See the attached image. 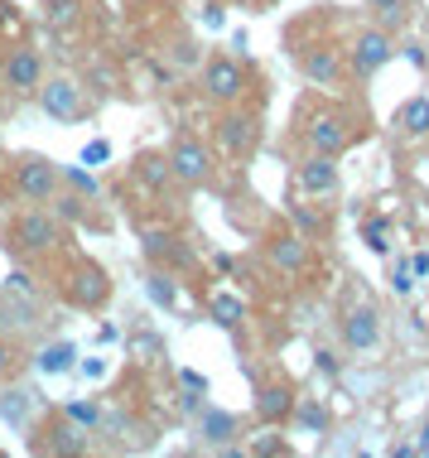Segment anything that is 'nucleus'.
I'll use <instances>...</instances> for the list:
<instances>
[{"label": "nucleus", "mask_w": 429, "mask_h": 458, "mask_svg": "<svg viewBox=\"0 0 429 458\" xmlns=\"http://www.w3.org/2000/svg\"><path fill=\"white\" fill-rule=\"evenodd\" d=\"M58 242H63V222H58V213L54 208H34V203H24L20 213L5 222V232H0V246H5L10 256H20V261L48 256Z\"/></svg>", "instance_id": "1"}, {"label": "nucleus", "mask_w": 429, "mask_h": 458, "mask_svg": "<svg viewBox=\"0 0 429 458\" xmlns=\"http://www.w3.org/2000/svg\"><path fill=\"white\" fill-rule=\"evenodd\" d=\"M396 54H400L396 34H386L382 24H362V30H352V39H348V54H342V64H348V78L372 82L376 72H382V68H386Z\"/></svg>", "instance_id": "2"}, {"label": "nucleus", "mask_w": 429, "mask_h": 458, "mask_svg": "<svg viewBox=\"0 0 429 458\" xmlns=\"http://www.w3.org/2000/svg\"><path fill=\"white\" fill-rule=\"evenodd\" d=\"M294 193L309 198V203H338L342 198V169H338V155H318L309 150L294 165Z\"/></svg>", "instance_id": "3"}, {"label": "nucleus", "mask_w": 429, "mask_h": 458, "mask_svg": "<svg viewBox=\"0 0 429 458\" xmlns=\"http://www.w3.org/2000/svg\"><path fill=\"white\" fill-rule=\"evenodd\" d=\"M34 102L48 121H58V126H72V121L88 116V97H82V82L68 78V72H44L39 92H34Z\"/></svg>", "instance_id": "4"}, {"label": "nucleus", "mask_w": 429, "mask_h": 458, "mask_svg": "<svg viewBox=\"0 0 429 458\" xmlns=\"http://www.w3.org/2000/svg\"><path fill=\"white\" fill-rule=\"evenodd\" d=\"M15 193L20 203H34V208H48L58 193H63V174L48 155H20L15 159Z\"/></svg>", "instance_id": "5"}, {"label": "nucleus", "mask_w": 429, "mask_h": 458, "mask_svg": "<svg viewBox=\"0 0 429 458\" xmlns=\"http://www.w3.org/2000/svg\"><path fill=\"white\" fill-rule=\"evenodd\" d=\"M169 179L179 183V189H207L213 183V150L198 140V135H174V145H169Z\"/></svg>", "instance_id": "6"}, {"label": "nucleus", "mask_w": 429, "mask_h": 458, "mask_svg": "<svg viewBox=\"0 0 429 458\" xmlns=\"http://www.w3.org/2000/svg\"><path fill=\"white\" fill-rule=\"evenodd\" d=\"M203 97L213 106H237L247 97V64L231 54H213L203 64Z\"/></svg>", "instance_id": "7"}, {"label": "nucleus", "mask_w": 429, "mask_h": 458, "mask_svg": "<svg viewBox=\"0 0 429 458\" xmlns=\"http://www.w3.org/2000/svg\"><path fill=\"white\" fill-rule=\"evenodd\" d=\"M44 54L34 44H10L5 48V58H0V82H5L15 97H34L39 92V82H44Z\"/></svg>", "instance_id": "8"}, {"label": "nucleus", "mask_w": 429, "mask_h": 458, "mask_svg": "<svg viewBox=\"0 0 429 458\" xmlns=\"http://www.w3.org/2000/svg\"><path fill=\"white\" fill-rule=\"evenodd\" d=\"M352 140H362V131H352V121L342 111H314L304 116V145L318 155H342Z\"/></svg>", "instance_id": "9"}, {"label": "nucleus", "mask_w": 429, "mask_h": 458, "mask_svg": "<svg viewBox=\"0 0 429 458\" xmlns=\"http://www.w3.org/2000/svg\"><path fill=\"white\" fill-rule=\"evenodd\" d=\"M63 294H68L72 309H102L106 300H112V280H106V270L97 266V261H88V256H82V261L68 266Z\"/></svg>", "instance_id": "10"}, {"label": "nucleus", "mask_w": 429, "mask_h": 458, "mask_svg": "<svg viewBox=\"0 0 429 458\" xmlns=\"http://www.w3.org/2000/svg\"><path fill=\"white\" fill-rule=\"evenodd\" d=\"M0 333H10L15 343L39 338V333H44V300H39V294L0 290Z\"/></svg>", "instance_id": "11"}, {"label": "nucleus", "mask_w": 429, "mask_h": 458, "mask_svg": "<svg viewBox=\"0 0 429 458\" xmlns=\"http://www.w3.org/2000/svg\"><path fill=\"white\" fill-rule=\"evenodd\" d=\"M198 444L203 449H217V454H231L241 449V415L223 411V405H198Z\"/></svg>", "instance_id": "12"}, {"label": "nucleus", "mask_w": 429, "mask_h": 458, "mask_svg": "<svg viewBox=\"0 0 429 458\" xmlns=\"http://www.w3.org/2000/svg\"><path fill=\"white\" fill-rule=\"evenodd\" d=\"M342 348L348 352H376L382 348V314H376V304H348V314H342Z\"/></svg>", "instance_id": "13"}, {"label": "nucleus", "mask_w": 429, "mask_h": 458, "mask_svg": "<svg viewBox=\"0 0 429 458\" xmlns=\"http://www.w3.org/2000/svg\"><path fill=\"white\" fill-rule=\"evenodd\" d=\"M294 401H299V391L290 386V381H261L251 395V415L261 420V425H290V411H294Z\"/></svg>", "instance_id": "14"}, {"label": "nucleus", "mask_w": 429, "mask_h": 458, "mask_svg": "<svg viewBox=\"0 0 429 458\" xmlns=\"http://www.w3.org/2000/svg\"><path fill=\"white\" fill-rule=\"evenodd\" d=\"M265 261H271L280 276H304L314 261V242L299 237V232H280V237L265 242Z\"/></svg>", "instance_id": "15"}, {"label": "nucleus", "mask_w": 429, "mask_h": 458, "mask_svg": "<svg viewBox=\"0 0 429 458\" xmlns=\"http://www.w3.org/2000/svg\"><path fill=\"white\" fill-rule=\"evenodd\" d=\"M299 72L304 82H314V88H342V78H348V64H342V48H304L299 54Z\"/></svg>", "instance_id": "16"}, {"label": "nucleus", "mask_w": 429, "mask_h": 458, "mask_svg": "<svg viewBox=\"0 0 429 458\" xmlns=\"http://www.w3.org/2000/svg\"><path fill=\"white\" fill-rule=\"evenodd\" d=\"M256 145V116H247V111H223V121H217V150H223L227 159H247Z\"/></svg>", "instance_id": "17"}, {"label": "nucleus", "mask_w": 429, "mask_h": 458, "mask_svg": "<svg viewBox=\"0 0 429 458\" xmlns=\"http://www.w3.org/2000/svg\"><path fill=\"white\" fill-rule=\"evenodd\" d=\"M44 435L48 439H34V449H39V454H88L92 449V435H88V429H78L68 415L48 420Z\"/></svg>", "instance_id": "18"}, {"label": "nucleus", "mask_w": 429, "mask_h": 458, "mask_svg": "<svg viewBox=\"0 0 429 458\" xmlns=\"http://www.w3.org/2000/svg\"><path fill=\"white\" fill-rule=\"evenodd\" d=\"M140 242H145V261L159 266V270H183V266L193 261L189 246H183V242L174 237V232H145Z\"/></svg>", "instance_id": "19"}, {"label": "nucleus", "mask_w": 429, "mask_h": 458, "mask_svg": "<svg viewBox=\"0 0 429 458\" xmlns=\"http://www.w3.org/2000/svg\"><path fill=\"white\" fill-rule=\"evenodd\" d=\"M391 126L406 135V140H425V135H429V97L425 92L406 97V102L396 106V116H391Z\"/></svg>", "instance_id": "20"}, {"label": "nucleus", "mask_w": 429, "mask_h": 458, "mask_svg": "<svg viewBox=\"0 0 429 458\" xmlns=\"http://www.w3.org/2000/svg\"><path fill=\"white\" fill-rule=\"evenodd\" d=\"M34 411H39V395H34L29 386H5L0 391V420L15 429H29Z\"/></svg>", "instance_id": "21"}, {"label": "nucleus", "mask_w": 429, "mask_h": 458, "mask_svg": "<svg viewBox=\"0 0 429 458\" xmlns=\"http://www.w3.org/2000/svg\"><path fill=\"white\" fill-rule=\"evenodd\" d=\"M366 10H372V24H382L386 34H406L410 30V10H415V0H366Z\"/></svg>", "instance_id": "22"}, {"label": "nucleus", "mask_w": 429, "mask_h": 458, "mask_svg": "<svg viewBox=\"0 0 429 458\" xmlns=\"http://www.w3.org/2000/svg\"><path fill=\"white\" fill-rule=\"evenodd\" d=\"M82 10H88L82 0H44L39 15H44V24H48L54 34H72V30L82 24Z\"/></svg>", "instance_id": "23"}, {"label": "nucleus", "mask_w": 429, "mask_h": 458, "mask_svg": "<svg viewBox=\"0 0 429 458\" xmlns=\"http://www.w3.org/2000/svg\"><path fill=\"white\" fill-rule=\"evenodd\" d=\"M290 420H294V429H304V435H328V425H333V420H328V405H318L314 395H299Z\"/></svg>", "instance_id": "24"}, {"label": "nucleus", "mask_w": 429, "mask_h": 458, "mask_svg": "<svg viewBox=\"0 0 429 458\" xmlns=\"http://www.w3.org/2000/svg\"><path fill=\"white\" fill-rule=\"evenodd\" d=\"M72 357H78V348H72L68 338H58V343H48V348H39L34 367H39V377H63L68 367H78Z\"/></svg>", "instance_id": "25"}, {"label": "nucleus", "mask_w": 429, "mask_h": 458, "mask_svg": "<svg viewBox=\"0 0 429 458\" xmlns=\"http://www.w3.org/2000/svg\"><path fill=\"white\" fill-rule=\"evenodd\" d=\"M207 314H213L217 328H241V318H247V304H241L237 294H213V300H207Z\"/></svg>", "instance_id": "26"}, {"label": "nucleus", "mask_w": 429, "mask_h": 458, "mask_svg": "<svg viewBox=\"0 0 429 458\" xmlns=\"http://www.w3.org/2000/svg\"><path fill=\"white\" fill-rule=\"evenodd\" d=\"M58 174H63V189H68V193H78V198H102V179H97L92 169L58 165Z\"/></svg>", "instance_id": "27"}, {"label": "nucleus", "mask_w": 429, "mask_h": 458, "mask_svg": "<svg viewBox=\"0 0 429 458\" xmlns=\"http://www.w3.org/2000/svg\"><path fill=\"white\" fill-rule=\"evenodd\" d=\"M290 217H294V227H299V237H309V242L324 237V217H318L314 208H309V198L294 193V198H290Z\"/></svg>", "instance_id": "28"}, {"label": "nucleus", "mask_w": 429, "mask_h": 458, "mask_svg": "<svg viewBox=\"0 0 429 458\" xmlns=\"http://www.w3.org/2000/svg\"><path fill=\"white\" fill-rule=\"evenodd\" d=\"M145 290H150V300H155V304H164V309H174V304H179L174 270H159V266H150V276H145Z\"/></svg>", "instance_id": "29"}, {"label": "nucleus", "mask_w": 429, "mask_h": 458, "mask_svg": "<svg viewBox=\"0 0 429 458\" xmlns=\"http://www.w3.org/2000/svg\"><path fill=\"white\" fill-rule=\"evenodd\" d=\"M58 415H68L72 425L88 429V435H97V429H102V401H68Z\"/></svg>", "instance_id": "30"}, {"label": "nucleus", "mask_w": 429, "mask_h": 458, "mask_svg": "<svg viewBox=\"0 0 429 458\" xmlns=\"http://www.w3.org/2000/svg\"><path fill=\"white\" fill-rule=\"evenodd\" d=\"M136 174L150 183V189H164V183H174V179H169V159H164V155H150V150L136 155Z\"/></svg>", "instance_id": "31"}, {"label": "nucleus", "mask_w": 429, "mask_h": 458, "mask_svg": "<svg viewBox=\"0 0 429 458\" xmlns=\"http://www.w3.org/2000/svg\"><path fill=\"white\" fill-rule=\"evenodd\" d=\"M24 362V352H20V343L10 338V333H0V381H15V371Z\"/></svg>", "instance_id": "32"}, {"label": "nucleus", "mask_w": 429, "mask_h": 458, "mask_svg": "<svg viewBox=\"0 0 429 458\" xmlns=\"http://www.w3.org/2000/svg\"><path fill=\"white\" fill-rule=\"evenodd\" d=\"M366 246H372L376 256H386V251H391V242H386V222H382V217L366 222Z\"/></svg>", "instance_id": "33"}, {"label": "nucleus", "mask_w": 429, "mask_h": 458, "mask_svg": "<svg viewBox=\"0 0 429 458\" xmlns=\"http://www.w3.org/2000/svg\"><path fill=\"white\" fill-rule=\"evenodd\" d=\"M0 290H10V294H39V284H34L29 276H24V270H10V276H5V284H0Z\"/></svg>", "instance_id": "34"}, {"label": "nucleus", "mask_w": 429, "mask_h": 458, "mask_svg": "<svg viewBox=\"0 0 429 458\" xmlns=\"http://www.w3.org/2000/svg\"><path fill=\"white\" fill-rule=\"evenodd\" d=\"M106 155H112V145H106V140H92L88 150H82V165H102Z\"/></svg>", "instance_id": "35"}, {"label": "nucleus", "mask_w": 429, "mask_h": 458, "mask_svg": "<svg viewBox=\"0 0 429 458\" xmlns=\"http://www.w3.org/2000/svg\"><path fill=\"white\" fill-rule=\"evenodd\" d=\"M251 454H290V444L285 439H256Z\"/></svg>", "instance_id": "36"}, {"label": "nucleus", "mask_w": 429, "mask_h": 458, "mask_svg": "<svg viewBox=\"0 0 429 458\" xmlns=\"http://www.w3.org/2000/svg\"><path fill=\"white\" fill-rule=\"evenodd\" d=\"M400 54H406L415 68H429V58H425V44H415V39H410V44H400Z\"/></svg>", "instance_id": "37"}, {"label": "nucleus", "mask_w": 429, "mask_h": 458, "mask_svg": "<svg viewBox=\"0 0 429 458\" xmlns=\"http://www.w3.org/2000/svg\"><path fill=\"white\" fill-rule=\"evenodd\" d=\"M20 24V15H15V5H10V0H0V34H10Z\"/></svg>", "instance_id": "38"}, {"label": "nucleus", "mask_w": 429, "mask_h": 458, "mask_svg": "<svg viewBox=\"0 0 429 458\" xmlns=\"http://www.w3.org/2000/svg\"><path fill=\"white\" fill-rule=\"evenodd\" d=\"M318 371H324V377H338V352H318Z\"/></svg>", "instance_id": "39"}, {"label": "nucleus", "mask_w": 429, "mask_h": 458, "mask_svg": "<svg viewBox=\"0 0 429 458\" xmlns=\"http://www.w3.org/2000/svg\"><path fill=\"white\" fill-rule=\"evenodd\" d=\"M410 284H415V276H406V270H396V276H391V290H396V294H410Z\"/></svg>", "instance_id": "40"}, {"label": "nucleus", "mask_w": 429, "mask_h": 458, "mask_svg": "<svg viewBox=\"0 0 429 458\" xmlns=\"http://www.w3.org/2000/svg\"><path fill=\"white\" fill-rule=\"evenodd\" d=\"M410 454H420V458H429V425L420 429V439H410Z\"/></svg>", "instance_id": "41"}, {"label": "nucleus", "mask_w": 429, "mask_h": 458, "mask_svg": "<svg viewBox=\"0 0 429 458\" xmlns=\"http://www.w3.org/2000/svg\"><path fill=\"white\" fill-rule=\"evenodd\" d=\"M415 276H429V256H415Z\"/></svg>", "instance_id": "42"}]
</instances>
